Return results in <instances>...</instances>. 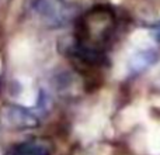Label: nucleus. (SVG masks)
<instances>
[{
    "label": "nucleus",
    "instance_id": "f257e3e1",
    "mask_svg": "<svg viewBox=\"0 0 160 155\" xmlns=\"http://www.w3.org/2000/svg\"><path fill=\"white\" fill-rule=\"evenodd\" d=\"M115 30L117 17L112 8L108 6H96L76 21L73 44L83 50L104 54Z\"/></svg>",
    "mask_w": 160,
    "mask_h": 155
},
{
    "label": "nucleus",
    "instance_id": "39448f33",
    "mask_svg": "<svg viewBox=\"0 0 160 155\" xmlns=\"http://www.w3.org/2000/svg\"><path fill=\"white\" fill-rule=\"evenodd\" d=\"M156 58H158V54L155 52V51H148V52H141L138 55V58L133 59V62H136L135 65H133V69L135 71H141L143 69V68L149 67V65H152L153 62L156 61Z\"/></svg>",
    "mask_w": 160,
    "mask_h": 155
},
{
    "label": "nucleus",
    "instance_id": "f03ea898",
    "mask_svg": "<svg viewBox=\"0 0 160 155\" xmlns=\"http://www.w3.org/2000/svg\"><path fill=\"white\" fill-rule=\"evenodd\" d=\"M28 7L42 24L51 27H61L75 16L73 7L65 0H30Z\"/></svg>",
    "mask_w": 160,
    "mask_h": 155
},
{
    "label": "nucleus",
    "instance_id": "20e7f679",
    "mask_svg": "<svg viewBox=\"0 0 160 155\" xmlns=\"http://www.w3.org/2000/svg\"><path fill=\"white\" fill-rule=\"evenodd\" d=\"M53 144L47 138H30L18 144L11 155H52Z\"/></svg>",
    "mask_w": 160,
    "mask_h": 155
},
{
    "label": "nucleus",
    "instance_id": "7ed1b4c3",
    "mask_svg": "<svg viewBox=\"0 0 160 155\" xmlns=\"http://www.w3.org/2000/svg\"><path fill=\"white\" fill-rule=\"evenodd\" d=\"M0 123L7 130L22 131L37 128L39 126V119L24 106L4 104L0 109Z\"/></svg>",
    "mask_w": 160,
    "mask_h": 155
}]
</instances>
